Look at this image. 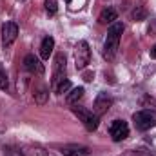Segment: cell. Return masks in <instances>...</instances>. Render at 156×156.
<instances>
[{"label":"cell","mask_w":156,"mask_h":156,"mask_svg":"<svg viewBox=\"0 0 156 156\" xmlns=\"http://www.w3.org/2000/svg\"><path fill=\"white\" fill-rule=\"evenodd\" d=\"M18 37V26L15 22H5L2 26V44L5 47H9Z\"/></svg>","instance_id":"ba28073f"},{"label":"cell","mask_w":156,"mask_h":156,"mask_svg":"<svg viewBox=\"0 0 156 156\" xmlns=\"http://www.w3.org/2000/svg\"><path fill=\"white\" fill-rule=\"evenodd\" d=\"M83 87H73L69 93H67V96H66V102L69 104V105H78V102L83 98Z\"/></svg>","instance_id":"7c38bea8"},{"label":"cell","mask_w":156,"mask_h":156,"mask_svg":"<svg viewBox=\"0 0 156 156\" xmlns=\"http://www.w3.org/2000/svg\"><path fill=\"white\" fill-rule=\"evenodd\" d=\"M144 16H145V11H144V9H136V11L133 13V18H134V20H142Z\"/></svg>","instance_id":"ffe728a7"},{"label":"cell","mask_w":156,"mask_h":156,"mask_svg":"<svg viewBox=\"0 0 156 156\" xmlns=\"http://www.w3.org/2000/svg\"><path fill=\"white\" fill-rule=\"evenodd\" d=\"M24 67H26V71H29L33 75H38V76L44 75V66H42V62L35 55H27L24 58Z\"/></svg>","instance_id":"30bf717a"},{"label":"cell","mask_w":156,"mask_h":156,"mask_svg":"<svg viewBox=\"0 0 156 156\" xmlns=\"http://www.w3.org/2000/svg\"><path fill=\"white\" fill-rule=\"evenodd\" d=\"M73 113L80 118V122L85 125V129H87V131H96L100 116H96L93 111H89V109H85V107H78V105L73 107Z\"/></svg>","instance_id":"3957f363"},{"label":"cell","mask_w":156,"mask_h":156,"mask_svg":"<svg viewBox=\"0 0 156 156\" xmlns=\"http://www.w3.org/2000/svg\"><path fill=\"white\" fill-rule=\"evenodd\" d=\"M151 58H154L156 60V44L153 45V49H151Z\"/></svg>","instance_id":"44dd1931"},{"label":"cell","mask_w":156,"mask_h":156,"mask_svg":"<svg viewBox=\"0 0 156 156\" xmlns=\"http://www.w3.org/2000/svg\"><path fill=\"white\" fill-rule=\"evenodd\" d=\"M47 96H49L47 89H45V87H40L38 93H35V102H37V104H40V105H44V104L47 102Z\"/></svg>","instance_id":"9a60e30c"},{"label":"cell","mask_w":156,"mask_h":156,"mask_svg":"<svg viewBox=\"0 0 156 156\" xmlns=\"http://www.w3.org/2000/svg\"><path fill=\"white\" fill-rule=\"evenodd\" d=\"M62 80H66V55L60 53L55 58V67H53V80H51V87L55 89Z\"/></svg>","instance_id":"5b68a950"},{"label":"cell","mask_w":156,"mask_h":156,"mask_svg":"<svg viewBox=\"0 0 156 156\" xmlns=\"http://www.w3.org/2000/svg\"><path fill=\"white\" fill-rule=\"evenodd\" d=\"M133 122L138 131H149L156 125V111H153V109L138 111L133 115Z\"/></svg>","instance_id":"7a4b0ae2"},{"label":"cell","mask_w":156,"mask_h":156,"mask_svg":"<svg viewBox=\"0 0 156 156\" xmlns=\"http://www.w3.org/2000/svg\"><path fill=\"white\" fill-rule=\"evenodd\" d=\"M109 133H111V138L115 142H122L129 136V125L123 120H115L109 127Z\"/></svg>","instance_id":"8992f818"},{"label":"cell","mask_w":156,"mask_h":156,"mask_svg":"<svg viewBox=\"0 0 156 156\" xmlns=\"http://www.w3.org/2000/svg\"><path fill=\"white\" fill-rule=\"evenodd\" d=\"M18 2H24V0H18Z\"/></svg>","instance_id":"603a6c76"},{"label":"cell","mask_w":156,"mask_h":156,"mask_svg":"<svg viewBox=\"0 0 156 156\" xmlns=\"http://www.w3.org/2000/svg\"><path fill=\"white\" fill-rule=\"evenodd\" d=\"M7 85H9V82H7V75H5V71H4V69H0V89H2V91H5V89H7Z\"/></svg>","instance_id":"d6986e66"},{"label":"cell","mask_w":156,"mask_h":156,"mask_svg":"<svg viewBox=\"0 0 156 156\" xmlns=\"http://www.w3.org/2000/svg\"><path fill=\"white\" fill-rule=\"evenodd\" d=\"M64 156H89L91 151L85 145H76V144H69V145H62L58 149Z\"/></svg>","instance_id":"9c48e42d"},{"label":"cell","mask_w":156,"mask_h":156,"mask_svg":"<svg viewBox=\"0 0 156 156\" xmlns=\"http://www.w3.org/2000/svg\"><path fill=\"white\" fill-rule=\"evenodd\" d=\"M24 153H27V154H31V156H45L44 149H40L38 145H35V147H29V149H27V151H24Z\"/></svg>","instance_id":"ac0fdd59"},{"label":"cell","mask_w":156,"mask_h":156,"mask_svg":"<svg viewBox=\"0 0 156 156\" xmlns=\"http://www.w3.org/2000/svg\"><path fill=\"white\" fill-rule=\"evenodd\" d=\"M91 60V49L85 40H80L75 47V66L76 69H83Z\"/></svg>","instance_id":"277c9868"},{"label":"cell","mask_w":156,"mask_h":156,"mask_svg":"<svg viewBox=\"0 0 156 156\" xmlns=\"http://www.w3.org/2000/svg\"><path fill=\"white\" fill-rule=\"evenodd\" d=\"M71 89H73V87H71V82L66 78V80H62V82L53 89V91H55V93H58V94H64V93H67V91H71Z\"/></svg>","instance_id":"5bb4252c"},{"label":"cell","mask_w":156,"mask_h":156,"mask_svg":"<svg viewBox=\"0 0 156 156\" xmlns=\"http://www.w3.org/2000/svg\"><path fill=\"white\" fill-rule=\"evenodd\" d=\"M111 105H113V98H111L107 93H100V94L96 96V100H94L93 113H94L96 116H102V115H105V113L111 109Z\"/></svg>","instance_id":"52a82bcc"},{"label":"cell","mask_w":156,"mask_h":156,"mask_svg":"<svg viewBox=\"0 0 156 156\" xmlns=\"http://www.w3.org/2000/svg\"><path fill=\"white\" fill-rule=\"evenodd\" d=\"M53 49H55V38L53 37H45L40 44V56L44 60H47L51 55H53Z\"/></svg>","instance_id":"8fae6325"},{"label":"cell","mask_w":156,"mask_h":156,"mask_svg":"<svg viewBox=\"0 0 156 156\" xmlns=\"http://www.w3.org/2000/svg\"><path fill=\"white\" fill-rule=\"evenodd\" d=\"M44 5H45V11H47L49 15H55L56 9H58V2H56V0H45Z\"/></svg>","instance_id":"2e32d148"},{"label":"cell","mask_w":156,"mask_h":156,"mask_svg":"<svg viewBox=\"0 0 156 156\" xmlns=\"http://www.w3.org/2000/svg\"><path fill=\"white\" fill-rule=\"evenodd\" d=\"M66 2H67V4H71V2H73V0H66Z\"/></svg>","instance_id":"7402d4cb"},{"label":"cell","mask_w":156,"mask_h":156,"mask_svg":"<svg viewBox=\"0 0 156 156\" xmlns=\"http://www.w3.org/2000/svg\"><path fill=\"white\" fill-rule=\"evenodd\" d=\"M122 33H123V24H122V22L111 24V27H109V31H107V38L104 42V56H105L107 60H113V58L116 56Z\"/></svg>","instance_id":"6da1fadb"},{"label":"cell","mask_w":156,"mask_h":156,"mask_svg":"<svg viewBox=\"0 0 156 156\" xmlns=\"http://www.w3.org/2000/svg\"><path fill=\"white\" fill-rule=\"evenodd\" d=\"M4 156H26V153L22 151V149H18V147H5V151H4Z\"/></svg>","instance_id":"e0dca14e"},{"label":"cell","mask_w":156,"mask_h":156,"mask_svg":"<svg viewBox=\"0 0 156 156\" xmlns=\"http://www.w3.org/2000/svg\"><path fill=\"white\" fill-rule=\"evenodd\" d=\"M116 18H118V13L113 9V7L104 9V11L100 13V16H98L100 24H115V20H116Z\"/></svg>","instance_id":"4fadbf2b"}]
</instances>
